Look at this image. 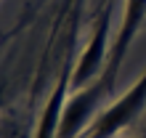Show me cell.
<instances>
[{
  "instance_id": "obj_1",
  "label": "cell",
  "mask_w": 146,
  "mask_h": 138,
  "mask_svg": "<svg viewBox=\"0 0 146 138\" xmlns=\"http://www.w3.org/2000/svg\"><path fill=\"white\" fill-rule=\"evenodd\" d=\"M109 27H111V0L101 5L96 21H93V32L74 64L72 85H85L104 74L106 61H109Z\"/></svg>"
},
{
  "instance_id": "obj_2",
  "label": "cell",
  "mask_w": 146,
  "mask_h": 138,
  "mask_svg": "<svg viewBox=\"0 0 146 138\" xmlns=\"http://www.w3.org/2000/svg\"><path fill=\"white\" fill-rule=\"evenodd\" d=\"M143 21H146V0H125L122 3V21H119V29L114 34V40H111V45H109V61H106L104 74H101L106 88L114 85L117 72H119V66H122L125 56H127V48L138 37Z\"/></svg>"
},
{
  "instance_id": "obj_3",
  "label": "cell",
  "mask_w": 146,
  "mask_h": 138,
  "mask_svg": "<svg viewBox=\"0 0 146 138\" xmlns=\"http://www.w3.org/2000/svg\"><path fill=\"white\" fill-rule=\"evenodd\" d=\"M77 3L80 0H58V13H56V21H53V32H58V27H61V21L66 19V13L74 11Z\"/></svg>"
}]
</instances>
